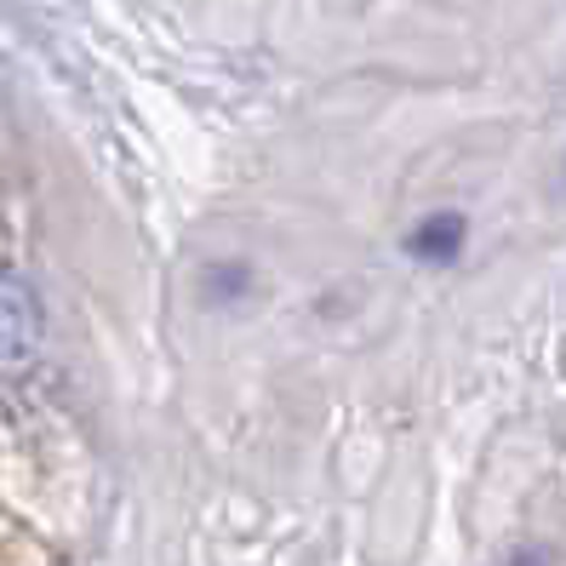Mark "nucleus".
I'll return each mask as SVG.
<instances>
[{"mask_svg":"<svg viewBox=\"0 0 566 566\" xmlns=\"http://www.w3.org/2000/svg\"><path fill=\"white\" fill-rule=\"evenodd\" d=\"M41 360V304L29 281L0 275V378H23Z\"/></svg>","mask_w":566,"mask_h":566,"instance_id":"obj_1","label":"nucleus"},{"mask_svg":"<svg viewBox=\"0 0 566 566\" xmlns=\"http://www.w3.org/2000/svg\"><path fill=\"white\" fill-rule=\"evenodd\" d=\"M463 241H470V218L463 212H429V218L412 223L407 258L423 263V270H447V263L463 258Z\"/></svg>","mask_w":566,"mask_h":566,"instance_id":"obj_2","label":"nucleus"},{"mask_svg":"<svg viewBox=\"0 0 566 566\" xmlns=\"http://www.w3.org/2000/svg\"><path fill=\"white\" fill-rule=\"evenodd\" d=\"M258 297V270L247 258H218L201 270V304L207 310H241Z\"/></svg>","mask_w":566,"mask_h":566,"instance_id":"obj_3","label":"nucleus"},{"mask_svg":"<svg viewBox=\"0 0 566 566\" xmlns=\"http://www.w3.org/2000/svg\"><path fill=\"white\" fill-rule=\"evenodd\" d=\"M497 566H555V549H544V544H521V549H510Z\"/></svg>","mask_w":566,"mask_h":566,"instance_id":"obj_4","label":"nucleus"},{"mask_svg":"<svg viewBox=\"0 0 566 566\" xmlns=\"http://www.w3.org/2000/svg\"><path fill=\"white\" fill-rule=\"evenodd\" d=\"M7 252H12V241H7V212H0V275H7Z\"/></svg>","mask_w":566,"mask_h":566,"instance_id":"obj_5","label":"nucleus"},{"mask_svg":"<svg viewBox=\"0 0 566 566\" xmlns=\"http://www.w3.org/2000/svg\"><path fill=\"white\" fill-rule=\"evenodd\" d=\"M560 172H566V160H560Z\"/></svg>","mask_w":566,"mask_h":566,"instance_id":"obj_6","label":"nucleus"}]
</instances>
